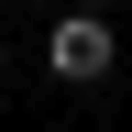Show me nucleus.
<instances>
[{
	"instance_id": "f257e3e1",
	"label": "nucleus",
	"mask_w": 132,
	"mask_h": 132,
	"mask_svg": "<svg viewBox=\"0 0 132 132\" xmlns=\"http://www.w3.org/2000/svg\"><path fill=\"white\" fill-rule=\"evenodd\" d=\"M110 55H121V44H110V22H99V11H66V22L44 33V66H55L66 88H99V77H110Z\"/></svg>"
},
{
	"instance_id": "f03ea898",
	"label": "nucleus",
	"mask_w": 132,
	"mask_h": 132,
	"mask_svg": "<svg viewBox=\"0 0 132 132\" xmlns=\"http://www.w3.org/2000/svg\"><path fill=\"white\" fill-rule=\"evenodd\" d=\"M77 11H99V22H110V0H77Z\"/></svg>"
},
{
	"instance_id": "7ed1b4c3",
	"label": "nucleus",
	"mask_w": 132,
	"mask_h": 132,
	"mask_svg": "<svg viewBox=\"0 0 132 132\" xmlns=\"http://www.w3.org/2000/svg\"><path fill=\"white\" fill-rule=\"evenodd\" d=\"M0 66H11V44H0Z\"/></svg>"
}]
</instances>
